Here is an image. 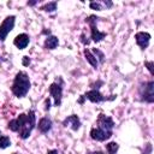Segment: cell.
<instances>
[{"label":"cell","mask_w":154,"mask_h":154,"mask_svg":"<svg viewBox=\"0 0 154 154\" xmlns=\"http://www.w3.org/2000/svg\"><path fill=\"white\" fill-rule=\"evenodd\" d=\"M87 154H103L102 152H90V153H87Z\"/></svg>","instance_id":"obj_25"},{"label":"cell","mask_w":154,"mask_h":154,"mask_svg":"<svg viewBox=\"0 0 154 154\" xmlns=\"http://www.w3.org/2000/svg\"><path fill=\"white\" fill-rule=\"evenodd\" d=\"M63 125L64 126H70L73 131H77L79 128H81V120L79 118L76 116V114H71L69 117H66L64 120H63Z\"/></svg>","instance_id":"obj_8"},{"label":"cell","mask_w":154,"mask_h":154,"mask_svg":"<svg viewBox=\"0 0 154 154\" xmlns=\"http://www.w3.org/2000/svg\"><path fill=\"white\" fill-rule=\"evenodd\" d=\"M58 45H59V40L57 36L51 35V36H47V38L45 40V48L47 49H55Z\"/></svg>","instance_id":"obj_14"},{"label":"cell","mask_w":154,"mask_h":154,"mask_svg":"<svg viewBox=\"0 0 154 154\" xmlns=\"http://www.w3.org/2000/svg\"><path fill=\"white\" fill-rule=\"evenodd\" d=\"M90 137H91L93 140H95V141L102 142V141L108 140V138L111 137V135L106 134L105 131H102V130L99 129V128H91V130H90Z\"/></svg>","instance_id":"obj_11"},{"label":"cell","mask_w":154,"mask_h":154,"mask_svg":"<svg viewBox=\"0 0 154 154\" xmlns=\"http://www.w3.org/2000/svg\"><path fill=\"white\" fill-rule=\"evenodd\" d=\"M10 144H11L10 138H8L7 136L0 135V149H5V148H7Z\"/></svg>","instance_id":"obj_18"},{"label":"cell","mask_w":154,"mask_h":154,"mask_svg":"<svg viewBox=\"0 0 154 154\" xmlns=\"http://www.w3.org/2000/svg\"><path fill=\"white\" fill-rule=\"evenodd\" d=\"M29 36L26 35V34H19V35H17L16 36V38L13 40V43H14V46L17 47V48H19V49H24L28 45H29Z\"/></svg>","instance_id":"obj_12"},{"label":"cell","mask_w":154,"mask_h":154,"mask_svg":"<svg viewBox=\"0 0 154 154\" xmlns=\"http://www.w3.org/2000/svg\"><path fill=\"white\" fill-rule=\"evenodd\" d=\"M0 135H1V132H0Z\"/></svg>","instance_id":"obj_27"},{"label":"cell","mask_w":154,"mask_h":154,"mask_svg":"<svg viewBox=\"0 0 154 154\" xmlns=\"http://www.w3.org/2000/svg\"><path fill=\"white\" fill-rule=\"evenodd\" d=\"M84 57H85V59H87V61L94 67V69H96L97 66H99V61H97V59L95 58V55L88 49V48H85L84 49Z\"/></svg>","instance_id":"obj_15"},{"label":"cell","mask_w":154,"mask_h":154,"mask_svg":"<svg viewBox=\"0 0 154 154\" xmlns=\"http://www.w3.org/2000/svg\"><path fill=\"white\" fill-rule=\"evenodd\" d=\"M84 97L88 99V100H90L91 102H96V103L107 100V99H106L105 96H102V94H101L99 90H96V89H91V90L87 91V93L84 94Z\"/></svg>","instance_id":"obj_10"},{"label":"cell","mask_w":154,"mask_h":154,"mask_svg":"<svg viewBox=\"0 0 154 154\" xmlns=\"http://www.w3.org/2000/svg\"><path fill=\"white\" fill-rule=\"evenodd\" d=\"M14 19H16L14 16H8V17H6L4 19L2 24L0 25V41H5V38L8 35V32L13 29V26H14Z\"/></svg>","instance_id":"obj_5"},{"label":"cell","mask_w":154,"mask_h":154,"mask_svg":"<svg viewBox=\"0 0 154 154\" xmlns=\"http://www.w3.org/2000/svg\"><path fill=\"white\" fill-rule=\"evenodd\" d=\"M96 124H97V126H96V128L101 129L102 131H105L106 134H108V135H111V136H112V129H113V126H114V123H113V120H112V118H111V117H108V116H105V114L100 113V114H99V117H97Z\"/></svg>","instance_id":"obj_4"},{"label":"cell","mask_w":154,"mask_h":154,"mask_svg":"<svg viewBox=\"0 0 154 154\" xmlns=\"http://www.w3.org/2000/svg\"><path fill=\"white\" fill-rule=\"evenodd\" d=\"M144 65H146L147 69L149 70L150 75H153V65H154V63H153V61H144Z\"/></svg>","instance_id":"obj_20"},{"label":"cell","mask_w":154,"mask_h":154,"mask_svg":"<svg viewBox=\"0 0 154 154\" xmlns=\"http://www.w3.org/2000/svg\"><path fill=\"white\" fill-rule=\"evenodd\" d=\"M141 96H142L143 101H147V102H153L154 101V82L153 81L147 82L142 87Z\"/></svg>","instance_id":"obj_6"},{"label":"cell","mask_w":154,"mask_h":154,"mask_svg":"<svg viewBox=\"0 0 154 154\" xmlns=\"http://www.w3.org/2000/svg\"><path fill=\"white\" fill-rule=\"evenodd\" d=\"M49 103H51V101H49V99H47L46 100V109H49V107H51Z\"/></svg>","instance_id":"obj_24"},{"label":"cell","mask_w":154,"mask_h":154,"mask_svg":"<svg viewBox=\"0 0 154 154\" xmlns=\"http://www.w3.org/2000/svg\"><path fill=\"white\" fill-rule=\"evenodd\" d=\"M37 128H38V130H40L41 132L46 134V132H48V131L52 129V120H51L48 117H43V118H41V119L38 120Z\"/></svg>","instance_id":"obj_13"},{"label":"cell","mask_w":154,"mask_h":154,"mask_svg":"<svg viewBox=\"0 0 154 154\" xmlns=\"http://www.w3.org/2000/svg\"><path fill=\"white\" fill-rule=\"evenodd\" d=\"M118 149H119V144L117 142H109L106 144V150L108 154H117Z\"/></svg>","instance_id":"obj_16"},{"label":"cell","mask_w":154,"mask_h":154,"mask_svg":"<svg viewBox=\"0 0 154 154\" xmlns=\"http://www.w3.org/2000/svg\"><path fill=\"white\" fill-rule=\"evenodd\" d=\"M30 64V59L28 58V57H23V65H29Z\"/></svg>","instance_id":"obj_22"},{"label":"cell","mask_w":154,"mask_h":154,"mask_svg":"<svg viewBox=\"0 0 154 154\" xmlns=\"http://www.w3.org/2000/svg\"><path fill=\"white\" fill-rule=\"evenodd\" d=\"M135 38H136V43L141 47V49H146L149 45L150 35L148 32H144V31H138L135 35Z\"/></svg>","instance_id":"obj_9"},{"label":"cell","mask_w":154,"mask_h":154,"mask_svg":"<svg viewBox=\"0 0 154 154\" xmlns=\"http://www.w3.org/2000/svg\"><path fill=\"white\" fill-rule=\"evenodd\" d=\"M29 89H30V79H29L28 75L23 71H19L16 75L14 81L12 83V87H11L12 93L17 97H24L28 94Z\"/></svg>","instance_id":"obj_2"},{"label":"cell","mask_w":154,"mask_h":154,"mask_svg":"<svg viewBox=\"0 0 154 154\" xmlns=\"http://www.w3.org/2000/svg\"><path fill=\"white\" fill-rule=\"evenodd\" d=\"M40 10L46 11V12H53V11H55V10H57V1L48 2V4L43 5V6H41V7H40Z\"/></svg>","instance_id":"obj_17"},{"label":"cell","mask_w":154,"mask_h":154,"mask_svg":"<svg viewBox=\"0 0 154 154\" xmlns=\"http://www.w3.org/2000/svg\"><path fill=\"white\" fill-rule=\"evenodd\" d=\"M49 93L54 99V106L59 107L61 105V97H63V87L60 83H52L49 85Z\"/></svg>","instance_id":"obj_7"},{"label":"cell","mask_w":154,"mask_h":154,"mask_svg":"<svg viewBox=\"0 0 154 154\" xmlns=\"http://www.w3.org/2000/svg\"><path fill=\"white\" fill-rule=\"evenodd\" d=\"M47 154H59V153H58V150H57V149H51V150H48V152H47Z\"/></svg>","instance_id":"obj_23"},{"label":"cell","mask_w":154,"mask_h":154,"mask_svg":"<svg viewBox=\"0 0 154 154\" xmlns=\"http://www.w3.org/2000/svg\"><path fill=\"white\" fill-rule=\"evenodd\" d=\"M35 113L34 111H30L28 114L20 113L16 119H12L7 126L11 131L18 132L22 140H26L30 136L32 129L35 128Z\"/></svg>","instance_id":"obj_1"},{"label":"cell","mask_w":154,"mask_h":154,"mask_svg":"<svg viewBox=\"0 0 154 154\" xmlns=\"http://www.w3.org/2000/svg\"><path fill=\"white\" fill-rule=\"evenodd\" d=\"M36 4V1H29L28 2V5H35Z\"/></svg>","instance_id":"obj_26"},{"label":"cell","mask_w":154,"mask_h":154,"mask_svg":"<svg viewBox=\"0 0 154 154\" xmlns=\"http://www.w3.org/2000/svg\"><path fill=\"white\" fill-rule=\"evenodd\" d=\"M97 17L96 16H89L85 20L89 23L90 25V37L94 42H100L105 36H106V32H101L97 30V26H96V22H97Z\"/></svg>","instance_id":"obj_3"},{"label":"cell","mask_w":154,"mask_h":154,"mask_svg":"<svg viewBox=\"0 0 154 154\" xmlns=\"http://www.w3.org/2000/svg\"><path fill=\"white\" fill-rule=\"evenodd\" d=\"M0 60H1V59H0Z\"/></svg>","instance_id":"obj_28"},{"label":"cell","mask_w":154,"mask_h":154,"mask_svg":"<svg viewBox=\"0 0 154 154\" xmlns=\"http://www.w3.org/2000/svg\"><path fill=\"white\" fill-rule=\"evenodd\" d=\"M90 7H91L93 10H96V11H100V10H102V7H101V4H100V2H95V1L90 2Z\"/></svg>","instance_id":"obj_19"},{"label":"cell","mask_w":154,"mask_h":154,"mask_svg":"<svg viewBox=\"0 0 154 154\" xmlns=\"http://www.w3.org/2000/svg\"><path fill=\"white\" fill-rule=\"evenodd\" d=\"M94 53L99 55V59H100V61L102 63V61H103V58H105V57H103V53H102V52H100V51H99V49H96V48H94Z\"/></svg>","instance_id":"obj_21"}]
</instances>
